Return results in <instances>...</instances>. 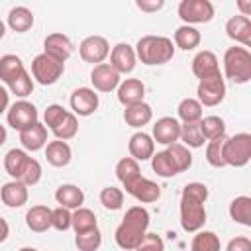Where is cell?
Segmentation results:
<instances>
[{
  "mask_svg": "<svg viewBox=\"0 0 251 251\" xmlns=\"http://www.w3.org/2000/svg\"><path fill=\"white\" fill-rule=\"evenodd\" d=\"M208 186L202 182H188L180 194V226L186 233H196L206 224Z\"/></svg>",
  "mask_w": 251,
  "mask_h": 251,
  "instance_id": "6da1fadb",
  "label": "cell"
},
{
  "mask_svg": "<svg viewBox=\"0 0 251 251\" xmlns=\"http://www.w3.org/2000/svg\"><path fill=\"white\" fill-rule=\"evenodd\" d=\"M149 227V212L143 206H131L127 208L122 224L116 227V243L120 249L135 251V247L141 243L143 235Z\"/></svg>",
  "mask_w": 251,
  "mask_h": 251,
  "instance_id": "7a4b0ae2",
  "label": "cell"
},
{
  "mask_svg": "<svg viewBox=\"0 0 251 251\" xmlns=\"http://www.w3.org/2000/svg\"><path fill=\"white\" fill-rule=\"evenodd\" d=\"M135 57L143 65H165L175 57L173 39L163 35H145L135 45Z\"/></svg>",
  "mask_w": 251,
  "mask_h": 251,
  "instance_id": "3957f363",
  "label": "cell"
},
{
  "mask_svg": "<svg viewBox=\"0 0 251 251\" xmlns=\"http://www.w3.org/2000/svg\"><path fill=\"white\" fill-rule=\"evenodd\" d=\"M224 73L235 84L251 80V53L245 47H229L224 53Z\"/></svg>",
  "mask_w": 251,
  "mask_h": 251,
  "instance_id": "277c9868",
  "label": "cell"
},
{
  "mask_svg": "<svg viewBox=\"0 0 251 251\" xmlns=\"http://www.w3.org/2000/svg\"><path fill=\"white\" fill-rule=\"evenodd\" d=\"M251 159V133L239 131L224 143V163L229 167H245Z\"/></svg>",
  "mask_w": 251,
  "mask_h": 251,
  "instance_id": "5b68a950",
  "label": "cell"
},
{
  "mask_svg": "<svg viewBox=\"0 0 251 251\" xmlns=\"http://www.w3.org/2000/svg\"><path fill=\"white\" fill-rule=\"evenodd\" d=\"M63 71H65V63H61V61H57V59H53L45 53H39L31 61V75L43 86L55 84L61 78Z\"/></svg>",
  "mask_w": 251,
  "mask_h": 251,
  "instance_id": "8992f818",
  "label": "cell"
},
{
  "mask_svg": "<svg viewBox=\"0 0 251 251\" xmlns=\"http://www.w3.org/2000/svg\"><path fill=\"white\" fill-rule=\"evenodd\" d=\"M178 18L184 25L208 24L214 18V4L210 0H182L178 4Z\"/></svg>",
  "mask_w": 251,
  "mask_h": 251,
  "instance_id": "52a82bcc",
  "label": "cell"
},
{
  "mask_svg": "<svg viewBox=\"0 0 251 251\" xmlns=\"http://www.w3.org/2000/svg\"><path fill=\"white\" fill-rule=\"evenodd\" d=\"M6 118H8V126L14 127V129H18V131H24V129H27L29 126H33V124L39 122L37 108H35L31 102H27V100H18V102H14V104L8 108Z\"/></svg>",
  "mask_w": 251,
  "mask_h": 251,
  "instance_id": "ba28073f",
  "label": "cell"
},
{
  "mask_svg": "<svg viewBox=\"0 0 251 251\" xmlns=\"http://www.w3.org/2000/svg\"><path fill=\"white\" fill-rule=\"evenodd\" d=\"M196 94H198V102L200 106H218L224 98H226V82H224V76L222 75H216V76H210V78H204L198 82V88H196Z\"/></svg>",
  "mask_w": 251,
  "mask_h": 251,
  "instance_id": "9c48e42d",
  "label": "cell"
},
{
  "mask_svg": "<svg viewBox=\"0 0 251 251\" xmlns=\"http://www.w3.org/2000/svg\"><path fill=\"white\" fill-rule=\"evenodd\" d=\"M78 53H80L82 61L100 65V63L110 55V43H108V39L102 37V35H88V37H84V39L80 41Z\"/></svg>",
  "mask_w": 251,
  "mask_h": 251,
  "instance_id": "30bf717a",
  "label": "cell"
},
{
  "mask_svg": "<svg viewBox=\"0 0 251 251\" xmlns=\"http://www.w3.org/2000/svg\"><path fill=\"white\" fill-rule=\"evenodd\" d=\"M153 141L161 143V145H173V143H178L180 139V122L173 116H163L155 122L153 126Z\"/></svg>",
  "mask_w": 251,
  "mask_h": 251,
  "instance_id": "8fae6325",
  "label": "cell"
},
{
  "mask_svg": "<svg viewBox=\"0 0 251 251\" xmlns=\"http://www.w3.org/2000/svg\"><path fill=\"white\" fill-rule=\"evenodd\" d=\"M98 94L88 86H80L71 94V108L75 116H90L98 110Z\"/></svg>",
  "mask_w": 251,
  "mask_h": 251,
  "instance_id": "7c38bea8",
  "label": "cell"
},
{
  "mask_svg": "<svg viewBox=\"0 0 251 251\" xmlns=\"http://www.w3.org/2000/svg\"><path fill=\"white\" fill-rule=\"evenodd\" d=\"M135 49L127 43H118L112 47L110 51V67L118 73V75H127L135 69Z\"/></svg>",
  "mask_w": 251,
  "mask_h": 251,
  "instance_id": "4fadbf2b",
  "label": "cell"
},
{
  "mask_svg": "<svg viewBox=\"0 0 251 251\" xmlns=\"http://www.w3.org/2000/svg\"><path fill=\"white\" fill-rule=\"evenodd\" d=\"M90 82L98 92H112L120 86L122 80H120V75L110 67V63H100V65H94L90 73Z\"/></svg>",
  "mask_w": 251,
  "mask_h": 251,
  "instance_id": "5bb4252c",
  "label": "cell"
},
{
  "mask_svg": "<svg viewBox=\"0 0 251 251\" xmlns=\"http://www.w3.org/2000/svg\"><path fill=\"white\" fill-rule=\"evenodd\" d=\"M127 194H131L137 202H143V204H151V202H157L159 196H161V186L145 176H137L135 180H131L127 186H124Z\"/></svg>",
  "mask_w": 251,
  "mask_h": 251,
  "instance_id": "9a60e30c",
  "label": "cell"
},
{
  "mask_svg": "<svg viewBox=\"0 0 251 251\" xmlns=\"http://www.w3.org/2000/svg\"><path fill=\"white\" fill-rule=\"evenodd\" d=\"M43 53L61 61V63H65L73 55V43L63 33H49L43 41Z\"/></svg>",
  "mask_w": 251,
  "mask_h": 251,
  "instance_id": "2e32d148",
  "label": "cell"
},
{
  "mask_svg": "<svg viewBox=\"0 0 251 251\" xmlns=\"http://www.w3.org/2000/svg\"><path fill=\"white\" fill-rule=\"evenodd\" d=\"M192 73L200 80L216 76V75H222L220 73V65H218V57L212 51H208V49L198 51L194 55V59H192Z\"/></svg>",
  "mask_w": 251,
  "mask_h": 251,
  "instance_id": "e0dca14e",
  "label": "cell"
},
{
  "mask_svg": "<svg viewBox=\"0 0 251 251\" xmlns=\"http://www.w3.org/2000/svg\"><path fill=\"white\" fill-rule=\"evenodd\" d=\"M226 33L235 43H241L245 49L251 45V20L245 16H231L226 24Z\"/></svg>",
  "mask_w": 251,
  "mask_h": 251,
  "instance_id": "ac0fdd59",
  "label": "cell"
},
{
  "mask_svg": "<svg viewBox=\"0 0 251 251\" xmlns=\"http://www.w3.org/2000/svg\"><path fill=\"white\" fill-rule=\"evenodd\" d=\"M127 149H129V155L131 159L135 161H147L153 157L155 153V141L149 133L145 131H135L131 137H129V143H127Z\"/></svg>",
  "mask_w": 251,
  "mask_h": 251,
  "instance_id": "d6986e66",
  "label": "cell"
},
{
  "mask_svg": "<svg viewBox=\"0 0 251 251\" xmlns=\"http://www.w3.org/2000/svg\"><path fill=\"white\" fill-rule=\"evenodd\" d=\"M145 96V84L139 78H126L118 86V100L124 106H133L143 102Z\"/></svg>",
  "mask_w": 251,
  "mask_h": 251,
  "instance_id": "ffe728a7",
  "label": "cell"
},
{
  "mask_svg": "<svg viewBox=\"0 0 251 251\" xmlns=\"http://www.w3.org/2000/svg\"><path fill=\"white\" fill-rule=\"evenodd\" d=\"M20 143L24 151H39L47 145V127L43 124H33L27 129L20 131Z\"/></svg>",
  "mask_w": 251,
  "mask_h": 251,
  "instance_id": "44dd1931",
  "label": "cell"
},
{
  "mask_svg": "<svg viewBox=\"0 0 251 251\" xmlns=\"http://www.w3.org/2000/svg\"><path fill=\"white\" fill-rule=\"evenodd\" d=\"M0 198L8 208H22L27 202V186L22 180H10L0 188Z\"/></svg>",
  "mask_w": 251,
  "mask_h": 251,
  "instance_id": "7402d4cb",
  "label": "cell"
},
{
  "mask_svg": "<svg viewBox=\"0 0 251 251\" xmlns=\"http://www.w3.org/2000/svg\"><path fill=\"white\" fill-rule=\"evenodd\" d=\"M25 226L35 231V233H43L51 227V208L49 206H43V204H37V206H31L25 214Z\"/></svg>",
  "mask_w": 251,
  "mask_h": 251,
  "instance_id": "603a6c76",
  "label": "cell"
},
{
  "mask_svg": "<svg viewBox=\"0 0 251 251\" xmlns=\"http://www.w3.org/2000/svg\"><path fill=\"white\" fill-rule=\"evenodd\" d=\"M71 157H73V151L67 141L55 139L45 145V159L53 167H67L71 163Z\"/></svg>",
  "mask_w": 251,
  "mask_h": 251,
  "instance_id": "cb8c5ba5",
  "label": "cell"
},
{
  "mask_svg": "<svg viewBox=\"0 0 251 251\" xmlns=\"http://www.w3.org/2000/svg\"><path fill=\"white\" fill-rule=\"evenodd\" d=\"M55 200L59 206H63L67 210H76L84 202V192L76 184H61L55 190Z\"/></svg>",
  "mask_w": 251,
  "mask_h": 251,
  "instance_id": "d4e9b609",
  "label": "cell"
},
{
  "mask_svg": "<svg viewBox=\"0 0 251 251\" xmlns=\"http://www.w3.org/2000/svg\"><path fill=\"white\" fill-rule=\"evenodd\" d=\"M29 161V155L24 151V149H10L4 157V169L6 173L12 176V180H20L24 171H25V165Z\"/></svg>",
  "mask_w": 251,
  "mask_h": 251,
  "instance_id": "484cf974",
  "label": "cell"
},
{
  "mask_svg": "<svg viewBox=\"0 0 251 251\" xmlns=\"http://www.w3.org/2000/svg\"><path fill=\"white\" fill-rule=\"evenodd\" d=\"M151 118H153V110L145 102H139V104H133V106H126V110H124L126 124L131 126V127H137V129L147 126L151 122Z\"/></svg>",
  "mask_w": 251,
  "mask_h": 251,
  "instance_id": "4316f807",
  "label": "cell"
},
{
  "mask_svg": "<svg viewBox=\"0 0 251 251\" xmlns=\"http://www.w3.org/2000/svg\"><path fill=\"white\" fill-rule=\"evenodd\" d=\"M24 73H25V67H24V63H22V59L18 55L8 53V55L0 57V80L2 82L10 84L12 80H16Z\"/></svg>",
  "mask_w": 251,
  "mask_h": 251,
  "instance_id": "83f0119b",
  "label": "cell"
},
{
  "mask_svg": "<svg viewBox=\"0 0 251 251\" xmlns=\"http://www.w3.org/2000/svg\"><path fill=\"white\" fill-rule=\"evenodd\" d=\"M165 153L169 155V159H171V163H173L176 175L190 169V165H192V153H190V149H188L186 145H182V143H173V145H169V147L165 149Z\"/></svg>",
  "mask_w": 251,
  "mask_h": 251,
  "instance_id": "f1b7e54d",
  "label": "cell"
},
{
  "mask_svg": "<svg viewBox=\"0 0 251 251\" xmlns=\"http://www.w3.org/2000/svg\"><path fill=\"white\" fill-rule=\"evenodd\" d=\"M8 25L10 29L18 31V33H24L27 31L31 25H33V14L29 8L25 6H16L8 12Z\"/></svg>",
  "mask_w": 251,
  "mask_h": 251,
  "instance_id": "f546056e",
  "label": "cell"
},
{
  "mask_svg": "<svg viewBox=\"0 0 251 251\" xmlns=\"http://www.w3.org/2000/svg\"><path fill=\"white\" fill-rule=\"evenodd\" d=\"M229 216L233 222L251 227V198L249 196H235L229 202Z\"/></svg>",
  "mask_w": 251,
  "mask_h": 251,
  "instance_id": "4dcf8cb0",
  "label": "cell"
},
{
  "mask_svg": "<svg viewBox=\"0 0 251 251\" xmlns=\"http://www.w3.org/2000/svg\"><path fill=\"white\" fill-rule=\"evenodd\" d=\"M200 39H202V35L194 25H180L175 31V45L182 51H190V49L198 47Z\"/></svg>",
  "mask_w": 251,
  "mask_h": 251,
  "instance_id": "1f68e13d",
  "label": "cell"
},
{
  "mask_svg": "<svg viewBox=\"0 0 251 251\" xmlns=\"http://www.w3.org/2000/svg\"><path fill=\"white\" fill-rule=\"evenodd\" d=\"M71 227L75 229V233H82V231H88V229H94L98 227L96 224V214L90 210V208H76L73 212V220H71Z\"/></svg>",
  "mask_w": 251,
  "mask_h": 251,
  "instance_id": "d6a6232c",
  "label": "cell"
},
{
  "mask_svg": "<svg viewBox=\"0 0 251 251\" xmlns=\"http://www.w3.org/2000/svg\"><path fill=\"white\" fill-rule=\"evenodd\" d=\"M116 176H118V180L124 186H127L131 180H135L137 176H141V171H139L137 161L131 159V157H122L118 161V165H116Z\"/></svg>",
  "mask_w": 251,
  "mask_h": 251,
  "instance_id": "836d02e7",
  "label": "cell"
},
{
  "mask_svg": "<svg viewBox=\"0 0 251 251\" xmlns=\"http://www.w3.org/2000/svg\"><path fill=\"white\" fill-rule=\"evenodd\" d=\"M198 124H200V131H202L206 141L226 135V122L220 116H206Z\"/></svg>",
  "mask_w": 251,
  "mask_h": 251,
  "instance_id": "e575fe53",
  "label": "cell"
},
{
  "mask_svg": "<svg viewBox=\"0 0 251 251\" xmlns=\"http://www.w3.org/2000/svg\"><path fill=\"white\" fill-rule=\"evenodd\" d=\"M176 114L182 120V124L200 122L202 120V106L196 98H184V100H180V104L176 108Z\"/></svg>",
  "mask_w": 251,
  "mask_h": 251,
  "instance_id": "d590c367",
  "label": "cell"
},
{
  "mask_svg": "<svg viewBox=\"0 0 251 251\" xmlns=\"http://www.w3.org/2000/svg\"><path fill=\"white\" fill-rule=\"evenodd\" d=\"M180 139H182V145L186 147H202L206 143L202 131H200V124L198 122H190V124H180Z\"/></svg>",
  "mask_w": 251,
  "mask_h": 251,
  "instance_id": "8d00e7d4",
  "label": "cell"
},
{
  "mask_svg": "<svg viewBox=\"0 0 251 251\" xmlns=\"http://www.w3.org/2000/svg\"><path fill=\"white\" fill-rule=\"evenodd\" d=\"M53 133H55V137L57 139H61V141H67V139H73L75 135H76V131H78V120H76V116L73 114V112H67L65 114V118L51 129Z\"/></svg>",
  "mask_w": 251,
  "mask_h": 251,
  "instance_id": "74e56055",
  "label": "cell"
},
{
  "mask_svg": "<svg viewBox=\"0 0 251 251\" xmlns=\"http://www.w3.org/2000/svg\"><path fill=\"white\" fill-rule=\"evenodd\" d=\"M220 237L214 231H196L190 243V251H220Z\"/></svg>",
  "mask_w": 251,
  "mask_h": 251,
  "instance_id": "f35d334b",
  "label": "cell"
},
{
  "mask_svg": "<svg viewBox=\"0 0 251 251\" xmlns=\"http://www.w3.org/2000/svg\"><path fill=\"white\" fill-rule=\"evenodd\" d=\"M226 139H227V137L222 135V137L210 139L208 145H206V161H208L212 167H216V169L226 167V163H224V143H226Z\"/></svg>",
  "mask_w": 251,
  "mask_h": 251,
  "instance_id": "ab89813d",
  "label": "cell"
},
{
  "mask_svg": "<svg viewBox=\"0 0 251 251\" xmlns=\"http://www.w3.org/2000/svg\"><path fill=\"white\" fill-rule=\"evenodd\" d=\"M75 243H76L78 251H96L102 245V233H100L98 227L82 231V233H76Z\"/></svg>",
  "mask_w": 251,
  "mask_h": 251,
  "instance_id": "60d3db41",
  "label": "cell"
},
{
  "mask_svg": "<svg viewBox=\"0 0 251 251\" xmlns=\"http://www.w3.org/2000/svg\"><path fill=\"white\" fill-rule=\"evenodd\" d=\"M151 167H153V171L157 173V176H163V178H171V176L176 175V171H175V167H173V163H171V159H169V155H167L165 151L153 153V157H151Z\"/></svg>",
  "mask_w": 251,
  "mask_h": 251,
  "instance_id": "b9f144b4",
  "label": "cell"
},
{
  "mask_svg": "<svg viewBox=\"0 0 251 251\" xmlns=\"http://www.w3.org/2000/svg\"><path fill=\"white\" fill-rule=\"evenodd\" d=\"M100 204L106 210H120L124 206V192L116 186H106L100 190Z\"/></svg>",
  "mask_w": 251,
  "mask_h": 251,
  "instance_id": "7bdbcfd3",
  "label": "cell"
},
{
  "mask_svg": "<svg viewBox=\"0 0 251 251\" xmlns=\"http://www.w3.org/2000/svg\"><path fill=\"white\" fill-rule=\"evenodd\" d=\"M8 88H10L12 94H16V96H20V98H25V96H29V94L33 92V80H31V76H29L27 71H25V73L20 75L16 80H12V82L8 84Z\"/></svg>",
  "mask_w": 251,
  "mask_h": 251,
  "instance_id": "ee69618b",
  "label": "cell"
},
{
  "mask_svg": "<svg viewBox=\"0 0 251 251\" xmlns=\"http://www.w3.org/2000/svg\"><path fill=\"white\" fill-rule=\"evenodd\" d=\"M71 220H73L71 210H67L63 206L51 210V227H55L57 231H67L71 227Z\"/></svg>",
  "mask_w": 251,
  "mask_h": 251,
  "instance_id": "f6af8a7d",
  "label": "cell"
},
{
  "mask_svg": "<svg viewBox=\"0 0 251 251\" xmlns=\"http://www.w3.org/2000/svg\"><path fill=\"white\" fill-rule=\"evenodd\" d=\"M20 180H22L25 186H33V184H37V182L41 180V165H39L37 159L29 157V161H27V165H25V171H24V175H22Z\"/></svg>",
  "mask_w": 251,
  "mask_h": 251,
  "instance_id": "bcb514c9",
  "label": "cell"
},
{
  "mask_svg": "<svg viewBox=\"0 0 251 251\" xmlns=\"http://www.w3.org/2000/svg\"><path fill=\"white\" fill-rule=\"evenodd\" d=\"M65 114H67V110L63 108V106H59V104H51V106H47L45 108V114H43V126L45 127H55L63 118H65Z\"/></svg>",
  "mask_w": 251,
  "mask_h": 251,
  "instance_id": "7dc6e473",
  "label": "cell"
},
{
  "mask_svg": "<svg viewBox=\"0 0 251 251\" xmlns=\"http://www.w3.org/2000/svg\"><path fill=\"white\" fill-rule=\"evenodd\" d=\"M135 251H165V243L157 233H145Z\"/></svg>",
  "mask_w": 251,
  "mask_h": 251,
  "instance_id": "c3c4849f",
  "label": "cell"
},
{
  "mask_svg": "<svg viewBox=\"0 0 251 251\" xmlns=\"http://www.w3.org/2000/svg\"><path fill=\"white\" fill-rule=\"evenodd\" d=\"M226 251H251V239L245 235H237V237L229 239Z\"/></svg>",
  "mask_w": 251,
  "mask_h": 251,
  "instance_id": "681fc988",
  "label": "cell"
},
{
  "mask_svg": "<svg viewBox=\"0 0 251 251\" xmlns=\"http://www.w3.org/2000/svg\"><path fill=\"white\" fill-rule=\"evenodd\" d=\"M135 6L141 10V12H157V10H161L163 6H165V2L163 0H137L135 2Z\"/></svg>",
  "mask_w": 251,
  "mask_h": 251,
  "instance_id": "f907efd6",
  "label": "cell"
},
{
  "mask_svg": "<svg viewBox=\"0 0 251 251\" xmlns=\"http://www.w3.org/2000/svg\"><path fill=\"white\" fill-rule=\"evenodd\" d=\"M10 108V94L4 86H0V114H4Z\"/></svg>",
  "mask_w": 251,
  "mask_h": 251,
  "instance_id": "816d5d0a",
  "label": "cell"
},
{
  "mask_svg": "<svg viewBox=\"0 0 251 251\" xmlns=\"http://www.w3.org/2000/svg\"><path fill=\"white\" fill-rule=\"evenodd\" d=\"M8 235H10V226L4 218H0V243H4L8 239Z\"/></svg>",
  "mask_w": 251,
  "mask_h": 251,
  "instance_id": "f5cc1de1",
  "label": "cell"
},
{
  "mask_svg": "<svg viewBox=\"0 0 251 251\" xmlns=\"http://www.w3.org/2000/svg\"><path fill=\"white\" fill-rule=\"evenodd\" d=\"M237 8L241 10V14H239V16L249 18V14H251V0H249V2H247V0H239V2H237Z\"/></svg>",
  "mask_w": 251,
  "mask_h": 251,
  "instance_id": "db71d44e",
  "label": "cell"
},
{
  "mask_svg": "<svg viewBox=\"0 0 251 251\" xmlns=\"http://www.w3.org/2000/svg\"><path fill=\"white\" fill-rule=\"evenodd\" d=\"M6 137H8V133H6V127L0 124V145H4V143H6Z\"/></svg>",
  "mask_w": 251,
  "mask_h": 251,
  "instance_id": "11a10c76",
  "label": "cell"
},
{
  "mask_svg": "<svg viewBox=\"0 0 251 251\" xmlns=\"http://www.w3.org/2000/svg\"><path fill=\"white\" fill-rule=\"evenodd\" d=\"M4 33H6V24H4L2 20H0V39L4 37Z\"/></svg>",
  "mask_w": 251,
  "mask_h": 251,
  "instance_id": "9f6ffc18",
  "label": "cell"
},
{
  "mask_svg": "<svg viewBox=\"0 0 251 251\" xmlns=\"http://www.w3.org/2000/svg\"><path fill=\"white\" fill-rule=\"evenodd\" d=\"M20 251H37V249H35V247H22Z\"/></svg>",
  "mask_w": 251,
  "mask_h": 251,
  "instance_id": "6f0895ef",
  "label": "cell"
}]
</instances>
